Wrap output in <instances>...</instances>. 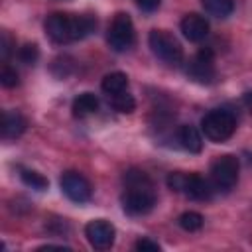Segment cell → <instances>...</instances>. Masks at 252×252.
<instances>
[{
	"label": "cell",
	"instance_id": "obj_1",
	"mask_svg": "<svg viewBox=\"0 0 252 252\" xmlns=\"http://www.w3.org/2000/svg\"><path fill=\"white\" fill-rule=\"evenodd\" d=\"M156 205V189L152 179L140 171L130 169L124 173V195H122V207L128 215L138 217L146 215Z\"/></svg>",
	"mask_w": 252,
	"mask_h": 252
},
{
	"label": "cell",
	"instance_id": "obj_2",
	"mask_svg": "<svg viewBox=\"0 0 252 252\" xmlns=\"http://www.w3.org/2000/svg\"><path fill=\"white\" fill-rule=\"evenodd\" d=\"M43 28H45L47 37L53 39L55 43H69V41H77L93 33L96 28V20L89 14L71 16V14L53 12L45 18Z\"/></svg>",
	"mask_w": 252,
	"mask_h": 252
},
{
	"label": "cell",
	"instance_id": "obj_3",
	"mask_svg": "<svg viewBox=\"0 0 252 252\" xmlns=\"http://www.w3.org/2000/svg\"><path fill=\"white\" fill-rule=\"evenodd\" d=\"M201 130L211 142H224L236 130V118L226 108H215L201 120Z\"/></svg>",
	"mask_w": 252,
	"mask_h": 252
},
{
	"label": "cell",
	"instance_id": "obj_4",
	"mask_svg": "<svg viewBox=\"0 0 252 252\" xmlns=\"http://www.w3.org/2000/svg\"><path fill=\"white\" fill-rule=\"evenodd\" d=\"M148 43H150L152 53L161 63H165L169 67H177L183 61V47L171 33H167L163 30H152L148 35Z\"/></svg>",
	"mask_w": 252,
	"mask_h": 252
},
{
	"label": "cell",
	"instance_id": "obj_5",
	"mask_svg": "<svg viewBox=\"0 0 252 252\" xmlns=\"http://www.w3.org/2000/svg\"><path fill=\"white\" fill-rule=\"evenodd\" d=\"M238 159L230 154L219 156L213 163H211V181L215 185V189L220 191H230L236 181H238Z\"/></svg>",
	"mask_w": 252,
	"mask_h": 252
},
{
	"label": "cell",
	"instance_id": "obj_6",
	"mask_svg": "<svg viewBox=\"0 0 252 252\" xmlns=\"http://www.w3.org/2000/svg\"><path fill=\"white\" fill-rule=\"evenodd\" d=\"M134 24L130 20L128 14H116L110 28H108V33H106V41L108 45L114 49V51H126L134 45Z\"/></svg>",
	"mask_w": 252,
	"mask_h": 252
},
{
	"label": "cell",
	"instance_id": "obj_7",
	"mask_svg": "<svg viewBox=\"0 0 252 252\" xmlns=\"http://www.w3.org/2000/svg\"><path fill=\"white\" fill-rule=\"evenodd\" d=\"M185 73L189 79L201 83V85H211L217 77V71H215V57H213V51L211 49H201L197 51L187 67H185Z\"/></svg>",
	"mask_w": 252,
	"mask_h": 252
},
{
	"label": "cell",
	"instance_id": "obj_8",
	"mask_svg": "<svg viewBox=\"0 0 252 252\" xmlns=\"http://www.w3.org/2000/svg\"><path fill=\"white\" fill-rule=\"evenodd\" d=\"M61 191L73 201V203H87L93 195V187L85 175L79 171H65L61 175Z\"/></svg>",
	"mask_w": 252,
	"mask_h": 252
},
{
	"label": "cell",
	"instance_id": "obj_9",
	"mask_svg": "<svg viewBox=\"0 0 252 252\" xmlns=\"http://www.w3.org/2000/svg\"><path fill=\"white\" fill-rule=\"evenodd\" d=\"M114 234H116L114 226L104 219H94V220L87 222V226H85V236H87L89 244L96 250L110 248L114 244Z\"/></svg>",
	"mask_w": 252,
	"mask_h": 252
},
{
	"label": "cell",
	"instance_id": "obj_10",
	"mask_svg": "<svg viewBox=\"0 0 252 252\" xmlns=\"http://www.w3.org/2000/svg\"><path fill=\"white\" fill-rule=\"evenodd\" d=\"M183 193L195 201H209L215 193V185H213V181L201 177L199 173H187Z\"/></svg>",
	"mask_w": 252,
	"mask_h": 252
},
{
	"label": "cell",
	"instance_id": "obj_11",
	"mask_svg": "<svg viewBox=\"0 0 252 252\" xmlns=\"http://www.w3.org/2000/svg\"><path fill=\"white\" fill-rule=\"evenodd\" d=\"M181 33L189 41H201L209 35V22L199 14H187L181 20Z\"/></svg>",
	"mask_w": 252,
	"mask_h": 252
},
{
	"label": "cell",
	"instance_id": "obj_12",
	"mask_svg": "<svg viewBox=\"0 0 252 252\" xmlns=\"http://www.w3.org/2000/svg\"><path fill=\"white\" fill-rule=\"evenodd\" d=\"M26 126H28V122H26V118L18 110H4V114H2V126H0L4 140H14V138L22 136L24 130H26Z\"/></svg>",
	"mask_w": 252,
	"mask_h": 252
},
{
	"label": "cell",
	"instance_id": "obj_13",
	"mask_svg": "<svg viewBox=\"0 0 252 252\" xmlns=\"http://www.w3.org/2000/svg\"><path fill=\"white\" fill-rule=\"evenodd\" d=\"M177 140H179L181 148L187 150L189 154H199L203 150V138H201L199 130L195 126H191V124H185V126L179 128Z\"/></svg>",
	"mask_w": 252,
	"mask_h": 252
},
{
	"label": "cell",
	"instance_id": "obj_14",
	"mask_svg": "<svg viewBox=\"0 0 252 252\" xmlns=\"http://www.w3.org/2000/svg\"><path fill=\"white\" fill-rule=\"evenodd\" d=\"M73 116L75 118H85L89 114H94L98 110V98L93 93H83L73 100Z\"/></svg>",
	"mask_w": 252,
	"mask_h": 252
},
{
	"label": "cell",
	"instance_id": "obj_15",
	"mask_svg": "<svg viewBox=\"0 0 252 252\" xmlns=\"http://www.w3.org/2000/svg\"><path fill=\"white\" fill-rule=\"evenodd\" d=\"M100 89L108 94V96H114L118 93H124L128 89V77L120 71H114V73H108L104 75L102 83H100Z\"/></svg>",
	"mask_w": 252,
	"mask_h": 252
},
{
	"label": "cell",
	"instance_id": "obj_16",
	"mask_svg": "<svg viewBox=\"0 0 252 252\" xmlns=\"http://www.w3.org/2000/svg\"><path fill=\"white\" fill-rule=\"evenodd\" d=\"M201 4L205 8V12L209 16H215V18H226L234 10L232 0H201Z\"/></svg>",
	"mask_w": 252,
	"mask_h": 252
},
{
	"label": "cell",
	"instance_id": "obj_17",
	"mask_svg": "<svg viewBox=\"0 0 252 252\" xmlns=\"http://www.w3.org/2000/svg\"><path fill=\"white\" fill-rule=\"evenodd\" d=\"M20 179H22L28 187H32V189H35V191H45L47 185H49V181H47L41 173H37V171H33V169H22V171H20Z\"/></svg>",
	"mask_w": 252,
	"mask_h": 252
},
{
	"label": "cell",
	"instance_id": "obj_18",
	"mask_svg": "<svg viewBox=\"0 0 252 252\" xmlns=\"http://www.w3.org/2000/svg\"><path fill=\"white\" fill-rule=\"evenodd\" d=\"M112 98V106H114V110H118V112H122V114H130V112H134V108H136V100H134V96L130 94V93H118V94H114V96H110Z\"/></svg>",
	"mask_w": 252,
	"mask_h": 252
},
{
	"label": "cell",
	"instance_id": "obj_19",
	"mask_svg": "<svg viewBox=\"0 0 252 252\" xmlns=\"http://www.w3.org/2000/svg\"><path fill=\"white\" fill-rule=\"evenodd\" d=\"M179 226L183 228V230H187V232H195V230H199L201 226H203V215H199V213H195V211H187V213H183L181 217H179Z\"/></svg>",
	"mask_w": 252,
	"mask_h": 252
},
{
	"label": "cell",
	"instance_id": "obj_20",
	"mask_svg": "<svg viewBox=\"0 0 252 252\" xmlns=\"http://www.w3.org/2000/svg\"><path fill=\"white\" fill-rule=\"evenodd\" d=\"M18 57H20L22 63H26V65H33V63L37 61V57H39V49H37L35 43H26L24 47H20Z\"/></svg>",
	"mask_w": 252,
	"mask_h": 252
},
{
	"label": "cell",
	"instance_id": "obj_21",
	"mask_svg": "<svg viewBox=\"0 0 252 252\" xmlns=\"http://www.w3.org/2000/svg\"><path fill=\"white\" fill-rule=\"evenodd\" d=\"M185 179H187V173H183V171H173V173H169V175H167V187H169L171 191L183 193Z\"/></svg>",
	"mask_w": 252,
	"mask_h": 252
},
{
	"label": "cell",
	"instance_id": "obj_22",
	"mask_svg": "<svg viewBox=\"0 0 252 252\" xmlns=\"http://www.w3.org/2000/svg\"><path fill=\"white\" fill-rule=\"evenodd\" d=\"M0 83L6 89L16 87L18 85V73L14 69H10V67H2V71H0Z\"/></svg>",
	"mask_w": 252,
	"mask_h": 252
},
{
	"label": "cell",
	"instance_id": "obj_23",
	"mask_svg": "<svg viewBox=\"0 0 252 252\" xmlns=\"http://www.w3.org/2000/svg\"><path fill=\"white\" fill-rule=\"evenodd\" d=\"M134 248L140 250V252H159V244L154 242V240H150V238H140L134 244Z\"/></svg>",
	"mask_w": 252,
	"mask_h": 252
},
{
	"label": "cell",
	"instance_id": "obj_24",
	"mask_svg": "<svg viewBox=\"0 0 252 252\" xmlns=\"http://www.w3.org/2000/svg\"><path fill=\"white\" fill-rule=\"evenodd\" d=\"M10 53H12V41H10V37L6 33H2V39H0V55L6 61L10 57Z\"/></svg>",
	"mask_w": 252,
	"mask_h": 252
},
{
	"label": "cell",
	"instance_id": "obj_25",
	"mask_svg": "<svg viewBox=\"0 0 252 252\" xmlns=\"http://www.w3.org/2000/svg\"><path fill=\"white\" fill-rule=\"evenodd\" d=\"M136 2H138L140 8H144L148 12H152V10H156L159 6V0H136Z\"/></svg>",
	"mask_w": 252,
	"mask_h": 252
},
{
	"label": "cell",
	"instance_id": "obj_26",
	"mask_svg": "<svg viewBox=\"0 0 252 252\" xmlns=\"http://www.w3.org/2000/svg\"><path fill=\"white\" fill-rule=\"evenodd\" d=\"M242 100H244V104H246V108L250 110V114H252V91H248V93H244V96H242Z\"/></svg>",
	"mask_w": 252,
	"mask_h": 252
},
{
	"label": "cell",
	"instance_id": "obj_27",
	"mask_svg": "<svg viewBox=\"0 0 252 252\" xmlns=\"http://www.w3.org/2000/svg\"><path fill=\"white\" fill-rule=\"evenodd\" d=\"M250 163H252V154H250Z\"/></svg>",
	"mask_w": 252,
	"mask_h": 252
}]
</instances>
